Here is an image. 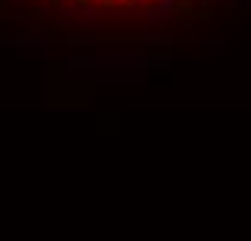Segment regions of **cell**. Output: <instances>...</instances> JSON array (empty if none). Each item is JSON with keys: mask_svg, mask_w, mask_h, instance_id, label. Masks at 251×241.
I'll use <instances>...</instances> for the list:
<instances>
[{"mask_svg": "<svg viewBox=\"0 0 251 241\" xmlns=\"http://www.w3.org/2000/svg\"><path fill=\"white\" fill-rule=\"evenodd\" d=\"M62 17H69L75 26L95 29V7L92 3H62Z\"/></svg>", "mask_w": 251, "mask_h": 241, "instance_id": "obj_1", "label": "cell"}, {"mask_svg": "<svg viewBox=\"0 0 251 241\" xmlns=\"http://www.w3.org/2000/svg\"><path fill=\"white\" fill-rule=\"evenodd\" d=\"M153 7H157L163 17H170V13H176V10H179V0H153Z\"/></svg>", "mask_w": 251, "mask_h": 241, "instance_id": "obj_2", "label": "cell"}, {"mask_svg": "<svg viewBox=\"0 0 251 241\" xmlns=\"http://www.w3.org/2000/svg\"><path fill=\"white\" fill-rule=\"evenodd\" d=\"M17 46H20V49H36L39 39H36V36H17Z\"/></svg>", "mask_w": 251, "mask_h": 241, "instance_id": "obj_3", "label": "cell"}, {"mask_svg": "<svg viewBox=\"0 0 251 241\" xmlns=\"http://www.w3.org/2000/svg\"><path fill=\"white\" fill-rule=\"evenodd\" d=\"M150 0H127V7H147Z\"/></svg>", "mask_w": 251, "mask_h": 241, "instance_id": "obj_4", "label": "cell"}, {"mask_svg": "<svg viewBox=\"0 0 251 241\" xmlns=\"http://www.w3.org/2000/svg\"><path fill=\"white\" fill-rule=\"evenodd\" d=\"M98 3H104V7H111V3H114V0H98Z\"/></svg>", "mask_w": 251, "mask_h": 241, "instance_id": "obj_5", "label": "cell"}, {"mask_svg": "<svg viewBox=\"0 0 251 241\" xmlns=\"http://www.w3.org/2000/svg\"><path fill=\"white\" fill-rule=\"evenodd\" d=\"M189 3H205V0H189Z\"/></svg>", "mask_w": 251, "mask_h": 241, "instance_id": "obj_6", "label": "cell"}, {"mask_svg": "<svg viewBox=\"0 0 251 241\" xmlns=\"http://www.w3.org/2000/svg\"><path fill=\"white\" fill-rule=\"evenodd\" d=\"M118 3H127V0H118Z\"/></svg>", "mask_w": 251, "mask_h": 241, "instance_id": "obj_7", "label": "cell"}]
</instances>
